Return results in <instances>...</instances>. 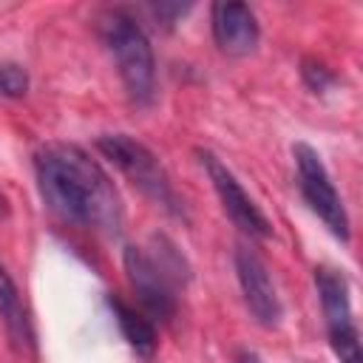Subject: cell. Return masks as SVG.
Here are the masks:
<instances>
[{"mask_svg": "<svg viewBox=\"0 0 363 363\" xmlns=\"http://www.w3.org/2000/svg\"><path fill=\"white\" fill-rule=\"evenodd\" d=\"M292 159H295V173H298V190L303 201L309 204V210L326 224V230L335 238L349 241V213L343 207V199L335 190V182L320 153L306 142H295Z\"/></svg>", "mask_w": 363, "mask_h": 363, "instance_id": "8992f818", "label": "cell"}, {"mask_svg": "<svg viewBox=\"0 0 363 363\" xmlns=\"http://www.w3.org/2000/svg\"><path fill=\"white\" fill-rule=\"evenodd\" d=\"M105 301H108V309L113 312V320H116L122 337L128 340V346L136 352V357L150 363L156 357V349H159V335H156L153 320L142 309L125 303L119 295H108Z\"/></svg>", "mask_w": 363, "mask_h": 363, "instance_id": "30bf717a", "label": "cell"}, {"mask_svg": "<svg viewBox=\"0 0 363 363\" xmlns=\"http://www.w3.org/2000/svg\"><path fill=\"white\" fill-rule=\"evenodd\" d=\"M315 289H318V298H320V309H323V318H326V335H329L335 357L340 363H363L360 332H357V323H354L349 278L343 275V269L318 267L315 269Z\"/></svg>", "mask_w": 363, "mask_h": 363, "instance_id": "5b68a950", "label": "cell"}, {"mask_svg": "<svg viewBox=\"0 0 363 363\" xmlns=\"http://www.w3.org/2000/svg\"><path fill=\"white\" fill-rule=\"evenodd\" d=\"M210 28H213V40H216L218 51L227 54V57L252 54L258 40H261V26H258L255 11L247 3H238V0L213 3Z\"/></svg>", "mask_w": 363, "mask_h": 363, "instance_id": "9c48e42d", "label": "cell"}, {"mask_svg": "<svg viewBox=\"0 0 363 363\" xmlns=\"http://www.w3.org/2000/svg\"><path fill=\"white\" fill-rule=\"evenodd\" d=\"M235 363H261V357H258L255 352H241V354L235 357Z\"/></svg>", "mask_w": 363, "mask_h": 363, "instance_id": "9a60e30c", "label": "cell"}, {"mask_svg": "<svg viewBox=\"0 0 363 363\" xmlns=\"http://www.w3.org/2000/svg\"><path fill=\"white\" fill-rule=\"evenodd\" d=\"M122 264L142 312L150 320H173L179 309V286L190 278L182 250L170 238L153 235L145 247H125Z\"/></svg>", "mask_w": 363, "mask_h": 363, "instance_id": "7a4b0ae2", "label": "cell"}, {"mask_svg": "<svg viewBox=\"0 0 363 363\" xmlns=\"http://www.w3.org/2000/svg\"><path fill=\"white\" fill-rule=\"evenodd\" d=\"M9 210H11V207H9V199L0 193V218H6V216H9Z\"/></svg>", "mask_w": 363, "mask_h": 363, "instance_id": "2e32d148", "label": "cell"}, {"mask_svg": "<svg viewBox=\"0 0 363 363\" xmlns=\"http://www.w3.org/2000/svg\"><path fill=\"white\" fill-rule=\"evenodd\" d=\"M0 320H3L14 349L34 352V329H31L28 309H26V303L20 298L17 284L11 281V275L6 272L3 264H0Z\"/></svg>", "mask_w": 363, "mask_h": 363, "instance_id": "8fae6325", "label": "cell"}, {"mask_svg": "<svg viewBox=\"0 0 363 363\" xmlns=\"http://www.w3.org/2000/svg\"><path fill=\"white\" fill-rule=\"evenodd\" d=\"M99 37L113 57L128 99L139 108L150 105L156 96V57L139 20L122 9H111L99 17Z\"/></svg>", "mask_w": 363, "mask_h": 363, "instance_id": "3957f363", "label": "cell"}, {"mask_svg": "<svg viewBox=\"0 0 363 363\" xmlns=\"http://www.w3.org/2000/svg\"><path fill=\"white\" fill-rule=\"evenodd\" d=\"M233 261H235L238 286H241V295H244V303H247L250 315L255 318L258 326L275 329L281 323L284 306H281L275 281H272L264 258L250 247H235Z\"/></svg>", "mask_w": 363, "mask_h": 363, "instance_id": "ba28073f", "label": "cell"}, {"mask_svg": "<svg viewBox=\"0 0 363 363\" xmlns=\"http://www.w3.org/2000/svg\"><path fill=\"white\" fill-rule=\"evenodd\" d=\"M196 156H199L201 167L207 170V176H210V182H213V190H216V196H218L224 213L230 216V221H233L241 233H247L250 238H269V235H272L269 218H267V216L261 213V207L250 199V193L241 187V182L235 179V173H233L213 150L199 147Z\"/></svg>", "mask_w": 363, "mask_h": 363, "instance_id": "52a82bcc", "label": "cell"}, {"mask_svg": "<svg viewBox=\"0 0 363 363\" xmlns=\"http://www.w3.org/2000/svg\"><path fill=\"white\" fill-rule=\"evenodd\" d=\"M34 176L43 201L68 224L116 235L122 227V199L108 173L68 142L45 145L34 156Z\"/></svg>", "mask_w": 363, "mask_h": 363, "instance_id": "6da1fadb", "label": "cell"}, {"mask_svg": "<svg viewBox=\"0 0 363 363\" xmlns=\"http://www.w3.org/2000/svg\"><path fill=\"white\" fill-rule=\"evenodd\" d=\"M28 94V71L20 62H0V96L20 99Z\"/></svg>", "mask_w": 363, "mask_h": 363, "instance_id": "4fadbf2b", "label": "cell"}, {"mask_svg": "<svg viewBox=\"0 0 363 363\" xmlns=\"http://www.w3.org/2000/svg\"><path fill=\"white\" fill-rule=\"evenodd\" d=\"M190 6H179V3H159V6H153L150 11L156 14V20H162V26H173V20L179 17V14H184Z\"/></svg>", "mask_w": 363, "mask_h": 363, "instance_id": "5bb4252c", "label": "cell"}, {"mask_svg": "<svg viewBox=\"0 0 363 363\" xmlns=\"http://www.w3.org/2000/svg\"><path fill=\"white\" fill-rule=\"evenodd\" d=\"M96 150L139 190L145 193L153 204H159L162 210H167L170 216H184L182 199L173 190V182L164 170V164L159 162V156L142 145L139 139L128 136V133H102L96 139Z\"/></svg>", "mask_w": 363, "mask_h": 363, "instance_id": "277c9868", "label": "cell"}, {"mask_svg": "<svg viewBox=\"0 0 363 363\" xmlns=\"http://www.w3.org/2000/svg\"><path fill=\"white\" fill-rule=\"evenodd\" d=\"M301 79H303V85H306L312 94H326L329 88L337 85L335 71H332L329 65H323L320 60H315V57H303V60H301Z\"/></svg>", "mask_w": 363, "mask_h": 363, "instance_id": "7c38bea8", "label": "cell"}]
</instances>
